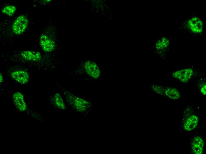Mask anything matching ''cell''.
Listing matches in <instances>:
<instances>
[{
  "instance_id": "1",
  "label": "cell",
  "mask_w": 206,
  "mask_h": 154,
  "mask_svg": "<svg viewBox=\"0 0 206 154\" xmlns=\"http://www.w3.org/2000/svg\"><path fill=\"white\" fill-rule=\"evenodd\" d=\"M64 94L67 101L73 108L83 112L86 111L89 108L90 105L89 102L66 91Z\"/></svg>"
},
{
  "instance_id": "2",
  "label": "cell",
  "mask_w": 206,
  "mask_h": 154,
  "mask_svg": "<svg viewBox=\"0 0 206 154\" xmlns=\"http://www.w3.org/2000/svg\"><path fill=\"white\" fill-rule=\"evenodd\" d=\"M187 28L193 33L199 34L201 33L203 29V23L201 20L196 17H193L187 20Z\"/></svg>"
},
{
  "instance_id": "3",
  "label": "cell",
  "mask_w": 206,
  "mask_h": 154,
  "mask_svg": "<svg viewBox=\"0 0 206 154\" xmlns=\"http://www.w3.org/2000/svg\"><path fill=\"white\" fill-rule=\"evenodd\" d=\"M28 23L27 18L23 15H21L15 20L12 26L13 33L19 35L23 33L27 28Z\"/></svg>"
},
{
  "instance_id": "4",
  "label": "cell",
  "mask_w": 206,
  "mask_h": 154,
  "mask_svg": "<svg viewBox=\"0 0 206 154\" xmlns=\"http://www.w3.org/2000/svg\"><path fill=\"white\" fill-rule=\"evenodd\" d=\"M10 76L14 80L22 84H26L30 79L28 72L22 69L14 70L11 73Z\"/></svg>"
},
{
  "instance_id": "5",
  "label": "cell",
  "mask_w": 206,
  "mask_h": 154,
  "mask_svg": "<svg viewBox=\"0 0 206 154\" xmlns=\"http://www.w3.org/2000/svg\"><path fill=\"white\" fill-rule=\"evenodd\" d=\"M84 69L87 74L93 78L99 77L100 74V70L97 65L91 60L86 61L84 64Z\"/></svg>"
},
{
  "instance_id": "6",
  "label": "cell",
  "mask_w": 206,
  "mask_h": 154,
  "mask_svg": "<svg viewBox=\"0 0 206 154\" xmlns=\"http://www.w3.org/2000/svg\"><path fill=\"white\" fill-rule=\"evenodd\" d=\"M12 99L15 105L18 110L22 111L26 110L27 104L22 93L19 92H15L12 95Z\"/></svg>"
},
{
  "instance_id": "7",
  "label": "cell",
  "mask_w": 206,
  "mask_h": 154,
  "mask_svg": "<svg viewBox=\"0 0 206 154\" xmlns=\"http://www.w3.org/2000/svg\"><path fill=\"white\" fill-rule=\"evenodd\" d=\"M40 44L42 49L46 52H51L55 48V44L54 41L44 34L40 36Z\"/></svg>"
},
{
  "instance_id": "8",
  "label": "cell",
  "mask_w": 206,
  "mask_h": 154,
  "mask_svg": "<svg viewBox=\"0 0 206 154\" xmlns=\"http://www.w3.org/2000/svg\"><path fill=\"white\" fill-rule=\"evenodd\" d=\"M193 71L191 68H186L175 72L173 76L174 78L183 83L188 81L193 74Z\"/></svg>"
},
{
  "instance_id": "9",
  "label": "cell",
  "mask_w": 206,
  "mask_h": 154,
  "mask_svg": "<svg viewBox=\"0 0 206 154\" xmlns=\"http://www.w3.org/2000/svg\"><path fill=\"white\" fill-rule=\"evenodd\" d=\"M191 147L192 151L195 154H202L204 147L203 140L199 136L194 137L192 141Z\"/></svg>"
},
{
  "instance_id": "10",
  "label": "cell",
  "mask_w": 206,
  "mask_h": 154,
  "mask_svg": "<svg viewBox=\"0 0 206 154\" xmlns=\"http://www.w3.org/2000/svg\"><path fill=\"white\" fill-rule=\"evenodd\" d=\"M21 55L24 60L29 61H38L40 60L41 57V54L39 52L31 51H22L21 53Z\"/></svg>"
},
{
  "instance_id": "11",
  "label": "cell",
  "mask_w": 206,
  "mask_h": 154,
  "mask_svg": "<svg viewBox=\"0 0 206 154\" xmlns=\"http://www.w3.org/2000/svg\"><path fill=\"white\" fill-rule=\"evenodd\" d=\"M199 119L195 115H192L186 120L184 124V129L186 131H190L195 129L198 123Z\"/></svg>"
},
{
  "instance_id": "12",
  "label": "cell",
  "mask_w": 206,
  "mask_h": 154,
  "mask_svg": "<svg viewBox=\"0 0 206 154\" xmlns=\"http://www.w3.org/2000/svg\"><path fill=\"white\" fill-rule=\"evenodd\" d=\"M53 102L59 109L64 110L66 107L61 95L58 93L54 94L52 98Z\"/></svg>"
},
{
  "instance_id": "13",
  "label": "cell",
  "mask_w": 206,
  "mask_h": 154,
  "mask_svg": "<svg viewBox=\"0 0 206 154\" xmlns=\"http://www.w3.org/2000/svg\"><path fill=\"white\" fill-rule=\"evenodd\" d=\"M165 94L169 98L173 100L178 99L180 96V93L176 89L168 88L165 90Z\"/></svg>"
},
{
  "instance_id": "14",
  "label": "cell",
  "mask_w": 206,
  "mask_h": 154,
  "mask_svg": "<svg viewBox=\"0 0 206 154\" xmlns=\"http://www.w3.org/2000/svg\"><path fill=\"white\" fill-rule=\"evenodd\" d=\"M16 10V8L15 6L8 5L3 9L2 12L7 15L11 16L14 14Z\"/></svg>"
},
{
  "instance_id": "15",
  "label": "cell",
  "mask_w": 206,
  "mask_h": 154,
  "mask_svg": "<svg viewBox=\"0 0 206 154\" xmlns=\"http://www.w3.org/2000/svg\"><path fill=\"white\" fill-rule=\"evenodd\" d=\"M169 43V41L167 38H164L162 39V38L156 44V48L159 50L164 49L168 46Z\"/></svg>"
},
{
  "instance_id": "16",
  "label": "cell",
  "mask_w": 206,
  "mask_h": 154,
  "mask_svg": "<svg viewBox=\"0 0 206 154\" xmlns=\"http://www.w3.org/2000/svg\"><path fill=\"white\" fill-rule=\"evenodd\" d=\"M152 87L154 90L157 93L162 95L165 94V90L162 87L160 86L154 85L152 86Z\"/></svg>"
},
{
  "instance_id": "17",
  "label": "cell",
  "mask_w": 206,
  "mask_h": 154,
  "mask_svg": "<svg viewBox=\"0 0 206 154\" xmlns=\"http://www.w3.org/2000/svg\"><path fill=\"white\" fill-rule=\"evenodd\" d=\"M201 92L204 95H206V84H204L201 89Z\"/></svg>"
},
{
  "instance_id": "18",
  "label": "cell",
  "mask_w": 206,
  "mask_h": 154,
  "mask_svg": "<svg viewBox=\"0 0 206 154\" xmlns=\"http://www.w3.org/2000/svg\"><path fill=\"white\" fill-rule=\"evenodd\" d=\"M3 81V77L2 74L0 73V83H2Z\"/></svg>"
}]
</instances>
